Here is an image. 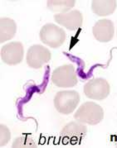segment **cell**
I'll return each instance as SVG.
<instances>
[{"label":"cell","instance_id":"cell-8","mask_svg":"<svg viewBox=\"0 0 117 148\" xmlns=\"http://www.w3.org/2000/svg\"><path fill=\"white\" fill-rule=\"evenodd\" d=\"M24 56V49L20 42H12L1 47L0 57L3 63L9 65L20 64Z\"/></svg>","mask_w":117,"mask_h":148},{"label":"cell","instance_id":"cell-12","mask_svg":"<svg viewBox=\"0 0 117 148\" xmlns=\"http://www.w3.org/2000/svg\"><path fill=\"white\" fill-rule=\"evenodd\" d=\"M17 32V24L13 19L2 18L0 19V42L9 41L14 37Z\"/></svg>","mask_w":117,"mask_h":148},{"label":"cell","instance_id":"cell-14","mask_svg":"<svg viewBox=\"0 0 117 148\" xmlns=\"http://www.w3.org/2000/svg\"><path fill=\"white\" fill-rule=\"evenodd\" d=\"M12 147H37L34 140L29 136H20L15 138L12 142Z\"/></svg>","mask_w":117,"mask_h":148},{"label":"cell","instance_id":"cell-15","mask_svg":"<svg viewBox=\"0 0 117 148\" xmlns=\"http://www.w3.org/2000/svg\"><path fill=\"white\" fill-rule=\"evenodd\" d=\"M11 132L6 125H0V147L6 146L10 141Z\"/></svg>","mask_w":117,"mask_h":148},{"label":"cell","instance_id":"cell-1","mask_svg":"<svg viewBox=\"0 0 117 148\" xmlns=\"http://www.w3.org/2000/svg\"><path fill=\"white\" fill-rule=\"evenodd\" d=\"M73 117L76 121L84 124L97 125L104 119V110L99 104L88 101L77 108Z\"/></svg>","mask_w":117,"mask_h":148},{"label":"cell","instance_id":"cell-9","mask_svg":"<svg viewBox=\"0 0 117 148\" xmlns=\"http://www.w3.org/2000/svg\"><path fill=\"white\" fill-rule=\"evenodd\" d=\"M54 20L69 31H76L82 26L83 16L79 10L74 9L70 12L55 14Z\"/></svg>","mask_w":117,"mask_h":148},{"label":"cell","instance_id":"cell-2","mask_svg":"<svg viewBox=\"0 0 117 148\" xmlns=\"http://www.w3.org/2000/svg\"><path fill=\"white\" fill-rule=\"evenodd\" d=\"M54 107L58 113L68 115L75 111L80 103V95L75 90H62L54 97Z\"/></svg>","mask_w":117,"mask_h":148},{"label":"cell","instance_id":"cell-4","mask_svg":"<svg viewBox=\"0 0 117 148\" xmlns=\"http://www.w3.org/2000/svg\"><path fill=\"white\" fill-rule=\"evenodd\" d=\"M87 134V127L77 121L71 122L62 129L60 139L64 145L80 144Z\"/></svg>","mask_w":117,"mask_h":148},{"label":"cell","instance_id":"cell-10","mask_svg":"<svg viewBox=\"0 0 117 148\" xmlns=\"http://www.w3.org/2000/svg\"><path fill=\"white\" fill-rule=\"evenodd\" d=\"M92 34L98 42L102 43L111 42L115 34L113 22L106 18L97 21L92 27Z\"/></svg>","mask_w":117,"mask_h":148},{"label":"cell","instance_id":"cell-5","mask_svg":"<svg viewBox=\"0 0 117 148\" xmlns=\"http://www.w3.org/2000/svg\"><path fill=\"white\" fill-rule=\"evenodd\" d=\"M52 81L58 88H71L78 83L74 65H63L56 68L52 74Z\"/></svg>","mask_w":117,"mask_h":148},{"label":"cell","instance_id":"cell-11","mask_svg":"<svg viewBox=\"0 0 117 148\" xmlns=\"http://www.w3.org/2000/svg\"><path fill=\"white\" fill-rule=\"evenodd\" d=\"M116 0H94L91 2V10L99 17L111 15L116 11Z\"/></svg>","mask_w":117,"mask_h":148},{"label":"cell","instance_id":"cell-13","mask_svg":"<svg viewBox=\"0 0 117 148\" xmlns=\"http://www.w3.org/2000/svg\"><path fill=\"white\" fill-rule=\"evenodd\" d=\"M75 0H48L47 7L51 12L57 13H64L71 11V8L75 6Z\"/></svg>","mask_w":117,"mask_h":148},{"label":"cell","instance_id":"cell-6","mask_svg":"<svg viewBox=\"0 0 117 148\" xmlns=\"http://www.w3.org/2000/svg\"><path fill=\"white\" fill-rule=\"evenodd\" d=\"M83 92L88 99L93 100H103L110 95L111 86L105 79L94 78L85 84Z\"/></svg>","mask_w":117,"mask_h":148},{"label":"cell","instance_id":"cell-3","mask_svg":"<svg viewBox=\"0 0 117 148\" xmlns=\"http://www.w3.org/2000/svg\"><path fill=\"white\" fill-rule=\"evenodd\" d=\"M39 37L41 42L49 47H60L66 39V33L62 27L53 23H47L42 27Z\"/></svg>","mask_w":117,"mask_h":148},{"label":"cell","instance_id":"cell-7","mask_svg":"<svg viewBox=\"0 0 117 148\" xmlns=\"http://www.w3.org/2000/svg\"><path fill=\"white\" fill-rule=\"evenodd\" d=\"M52 59V54L50 51L42 45H33L30 47L27 51L26 61L30 68L41 69Z\"/></svg>","mask_w":117,"mask_h":148}]
</instances>
